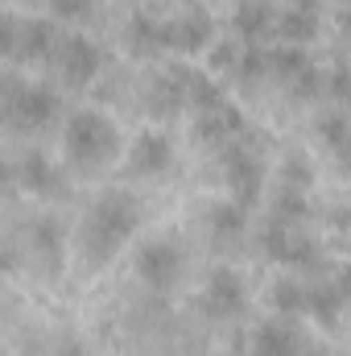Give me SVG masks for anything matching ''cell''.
<instances>
[{"mask_svg":"<svg viewBox=\"0 0 351 356\" xmlns=\"http://www.w3.org/2000/svg\"><path fill=\"white\" fill-rule=\"evenodd\" d=\"M128 162H132V170H141V175H157V170L170 166V141L157 137V133H145V137H137Z\"/></svg>","mask_w":351,"mask_h":356,"instance_id":"obj_16","label":"cell"},{"mask_svg":"<svg viewBox=\"0 0 351 356\" xmlns=\"http://www.w3.org/2000/svg\"><path fill=\"white\" fill-rule=\"evenodd\" d=\"M318 133H323V141L331 145V149H339V154H348V141H351V124L339 116V112H331V116H318Z\"/></svg>","mask_w":351,"mask_h":356,"instance_id":"obj_23","label":"cell"},{"mask_svg":"<svg viewBox=\"0 0 351 356\" xmlns=\"http://www.w3.org/2000/svg\"><path fill=\"white\" fill-rule=\"evenodd\" d=\"M343 25H348V33H351V8H348V17H343Z\"/></svg>","mask_w":351,"mask_h":356,"instance_id":"obj_29","label":"cell"},{"mask_svg":"<svg viewBox=\"0 0 351 356\" xmlns=\"http://www.w3.org/2000/svg\"><path fill=\"white\" fill-rule=\"evenodd\" d=\"M211 42V17L203 8H186L170 21V46L174 50H198Z\"/></svg>","mask_w":351,"mask_h":356,"instance_id":"obj_11","label":"cell"},{"mask_svg":"<svg viewBox=\"0 0 351 356\" xmlns=\"http://www.w3.org/2000/svg\"><path fill=\"white\" fill-rule=\"evenodd\" d=\"M54 63H58V71L67 75V83H87V79L99 75V50L91 46L87 38H79V33L58 38V46H54Z\"/></svg>","mask_w":351,"mask_h":356,"instance_id":"obj_6","label":"cell"},{"mask_svg":"<svg viewBox=\"0 0 351 356\" xmlns=\"http://www.w3.org/2000/svg\"><path fill=\"white\" fill-rule=\"evenodd\" d=\"M244 224H248V211H244L240 199L211 207V232H215V241H236L244 232Z\"/></svg>","mask_w":351,"mask_h":356,"instance_id":"obj_18","label":"cell"},{"mask_svg":"<svg viewBox=\"0 0 351 356\" xmlns=\"http://www.w3.org/2000/svg\"><path fill=\"white\" fill-rule=\"evenodd\" d=\"M137 269L149 286H170L182 269V249L174 241H149L141 253H137Z\"/></svg>","mask_w":351,"mask_h":356,"instance_id":"obj_7","label":"cell"},{"mask_svg":"<svg viewBox=\"0 0 351 356\" xmlns=\"http://www.w3.org/2000/svg\"><path fill=\"white\" fill-rule=\"evenodd\" d=\"M302 348H306L302 336L285 319H268V323L257 327V336H252V356H298Z\"/></svg>","mask_w":351,"mask_h":356,"instance_id":"obj_10","label":"cell"},{"mask_svg":"<svg viewBox=\"0 0 351 356\" xmlns=\"http://www.w3.org/2000/svg\"><path fill=\"white\" fill-rule=\"evenodd\" d=\"M116 145V129L112 120H103L99 112H75L67 120V154L79 162V166H95L112 154Z\"/></svg>","mask_w":351,"mask_h":356,"instance_id":"obj_3","label":"cell"},{"mask_svg":"<svg viewBox=\"0 0 351 356\" xmlns=\"http://www.w3.org/2000/svg\"><path fill=\"white\" fill-rule=\"evenodd\" d=\"M128 46L132 50H157V46H170V21L153 17V13H137L124 29Z\"/></svg>","mask_w":351,"mask_h":356,"instance_id":"obj_13","label":"cell"},{"mask_svg":"<svg viewBox=\"0 0 351 356\" xmlns=\"http://www.w3.org/2000/svg\"><path fill=\"white\" fill-rule=\"evenodd\" d=\"M348 154H351V141H348Z\"/></svg>","mask_w":351,"mask_h":356,"instance_id":"obj_31","label":"cell"},{"mask_svg":"<svg viewBox=\"0 0 351 356\" xmlns=\"http://www.w3.org/2000/svg\"><path fill=\"white\" fill-rule=\"evenodd\" d=\"M219 158H223L228 186H232V191H236V199L248 207V203L261 195V162H257V154L248 149V141H244V137H236V141L219 145Z\"/></svg>","mask_w":351,"mask_h":356,"instance_id":"obj_4","label":"cell"},{"mask_svg":"<svg viewBox=\"0 0 351 356\" xmlns=\"http://www.w3.org/2000/svg\"><path fill=\"white\" fill-rule=\"evenodd\" d=\"M268 67L281 75V79H302L306 71H314V63L306 58V50L302 46H277V50H268Z\"/></svg>","mask_w":351,"mask_h":356,"instance_id":"obj_20","label":"cell"},{"mask_svg":"<svg viewBox=\"0 0 351 356\" xmlns=\"http://www.w3.org/2000/svg\"><path fill=\"white\" fill-rule=\"evenodd\" d=\"M58 356H83V348H79V344H75V340H67V344H62V348H58Z\"/></svg>","mask_w":351,"mask_h":356,"instance_id":"obj_27","label":"cell"},{"mask_svg":"<svg viewBox=\"0 0 351 356\" xmlns=\"http://www.w3.org/2000/svg\"><path fill=\"white\" fill-rule=\"evenodd\" d=\"M4 112L17 129H46L58 116V95L46 83H21L17 75H8L4 83Z\"/></svg>","mask_w":351,"mask_h":356,"instance_id":"obj_2","label":"cell"},{"mask_svg":"<svg viewBox=\"0 0 351 356\" xmlns=\"http://www.w3.org/2000/svg\"><path fill=\"white\" fill-rule=\"evenodd\" d=\"M298 356H323V353H318V348H302Z\"/></svg>","mask_w":351,"mask_h":356,"instance_id":"obj_28","label":"cell"},{"mask_svg":"<svg viewBox=\"0 0 351 356\" xmlns=\"http://www.w3.org/2000/svg\"><path fill=\"white\" fill-rule=\"evenodd\" d=\"M50 8L67 21H79V17H91L95 13V0H50Z\"/></svg>","mask_w":351,"mask_h":356,"instance_id":"obj_24","label":"cell"},{"mask_svg":"<svg viewBox=\"0 0 351 356\" xmlns=\"http://www.w3.org/2000/svg\"><path fill=\"white\" fill-rule=\"evenodd\" d=\"M314 29H318V8H314V0H293L289 13L281 17V33L302 46V42L314 38Z\"/></svg>","mask_w":351,"mask_h":356,"instance_id":"obj_17","label":"cell"},{"mask_svg":"<svg viewBox=\"0 0 351 356\" xmlns=\"http://www.w3.org/2000/svg\"><path fill=\"white\" fill-rule=\"evenodd\" d=\"M339 307H343V294L335 282H310L306 286V311H314L323 323H331L339 315Z\"/></svg>","mask_w":351,"mask_h":356,"instance_id":"obj_19","label":"cell"},{"mask_svg":"<svg viewBox=\"0 0 351 356\" xmlns=\"http://www.w3.org/2000/svg\"><path fill=\"white\" fill-rule=\"evenodd\" d=\"M194 133H198V137H207V141H215V145H228V141L244 137V116H240L232 104H215V108L198 112Z\"/></svg>","mask_w":351,"mask_h":356,"instance_id":"obj_8","label":"cell"},{"mask_svg":"<svg viewBox=\"0 0 351 356\" xmlns=\"http://www.w3.org/2000/svg\"><path fill=\"white\" fill-rule=\"evenodd\" d=\"M348 104H351V88H348Z\"/></svg>","mask_w":351,"mask_h":356,"instance_id":"obj_30","label":"cell"},{"mask_svg":"<svg viewBox=\"0 0 351 356\" xmlns=\"http://www.w3.org/2000/svg\"><path fill=\"white\" fill-rule=\"evenodd\" d=\"M268 216L293 228V224L306 216V199H302V191H298V186H281V191L273 195V211H268Z\"/></svg>","mask_w":351,"mask_h":356,"instance_id":"obj_21","label":"cell"},{"mask_svg":"<svg viewBox=\"0 0 351 356\" xmlns=\"http://www.w3.org/2000/svg\"><path fill=\"white\" fill-rule=\"evenodd\" d=\"M244 282H240V273L236 269H215L211 277H207V286H203V311L211 315V319H232V315H240L244 311Z\"/></svg>","mask_w":351,"mask_h":356,"instance_id":"obj_5","label":"cell"},{"mask_svg":"<svg viewBox=\"0 0 351 356\" xmlns=\"http://www.w3.org/2000/svg\"><path fill=\"white\" fill-rule=\"evenodd\" d=\"M17 178H21L29 191H37V195H62V191H67V182H62V175L54 170V162H50L46 154H37V149L21 154Z\"/></svg>","mask_w":351,"mask_h":356,"instance_id":"obj_9","label":"cell"},{"mask_svg":"<svg viewBox=\"0 0 351 356\" xmlns=\"http://www.w3.org/2000/svg\"><path fill=\"white\" fill-rule=\"evenodd\" d=\"M25 241H29V253L42 257L46 266H58V249H62V228L50 220V216H37L29 228H25Z\"/></svg>","mask_w":351,"mask_h":356,"instance_id":"obj_14","label":"cell"},{"mask_svg":"<svg viewBox=\"0 0 351 356\" xmlns=\"http://www.w3.org/2000/svg\"><path fill=\"white\" fill-rule=\"evenodd\" d=\"M54 46H58V33H54L50 21H21L17 25L12 54H21V58H54Z\"/></svg>","mask_w":351,"mask_h":356,"instance_id":"obj_12","label":"cell"},{"mask_svg":"<svg viewBox=\"0 0 351 356\" xmlns=\"http://www.w3.org/2000/svg\"><path fill=\"white\" fill-rule=\"evenodd\" d=\"M232 21H236V29H240L244 42H257L273 25V4L268 0H240L236 13H232Z\"/></svg>","mask_w":351,"mask_h":356,"instance_id":"obj_15","label":"cell"},{"mask_svg":"<svg viewBox=\"0 0 351 356\" xmlns=\"http://www.w3.org/2000/svg\"><path fill=\"white\" fill-rule=\"evenodd\" d=\"M281 175H285V186H298L302 191L310 182V162L306 158H285V170Z\"/></svg>","mask_w":351,"mask_h":356,"instance_id":"obj_25","label":"cell"},{"mask_svg":"<svg viewBox=\"0 0 351 356\" xmlns=\"http://www.w3.org/2000/svg\"><path fill=\"white\" fill-rule=\"evenodd\" d=\"M137 228V199L128 191H108L91 203L87 220H83V245H87L91 261H103L116 253V245Z\"/></svg>","mask_w":351,"mask_h":356,"instance_id":"obj_1","label":"cell"},{"mask_svg":"<svg viewBox=\"0 0 351 356\" xmlns=\"http://www.w3.org/2000/svg\"><path fill=\"white\" fill-rule=\"evenodd\" d=\"M273 307H277L281 315H298V311H306V286H302L298 277H281V282L273 286Z\"/></svg>","mask_w":351,"mask_h":356,"instance_id":"obj_22","label":"cell"},{"mask_svg":"<svg viewBox=\"0 0 351 356\" xmlns=\"http://www.w3.org/2000/svg\"><path fill=\"white\" fill-rule=\"evenodd\" d=\"M335 286H339V294H343V302H351V266H343L335 273Z\"/></svg>","mask_w":351,"mask_h":356,"instance_id":"obj_26","label":"cell"}]
</instances>
